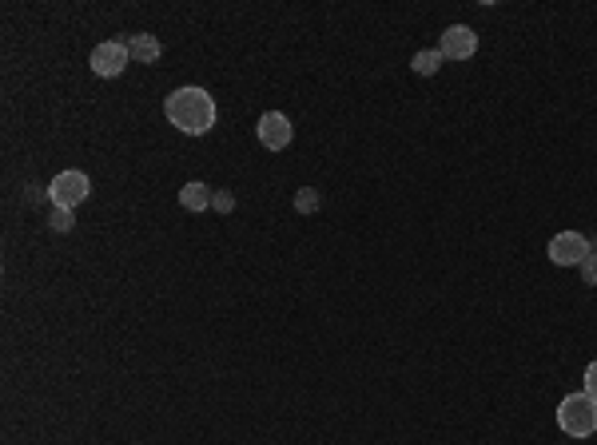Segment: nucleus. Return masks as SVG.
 Instances as JSON below:
<instances>
[{
	"label": "nucleus",
	"instance_id": "nucleus-1",
	"mask_svg": "<svg viewBox=\"0 0 597 445\" xmlns=\"http://www.w3.org/2000/svg\"><path fill=\"white\" fill-rule=\"evenodd\" d=\"M164 116H167V124L179 128L184 136H207L219 119V108H215V96L207 92V88L187 84V88H175V92L164 99Z\"/></svg>",
	"mask_w": 597,
	"mask_h": 445
},
{
	"label": "nucleus",
	"instance_id": "nucleus-2",
	"mask_svg": "<svg viewBox=\"0 0 597 445\" xmlns=\"http://www.w3.org/2000/svg\"><path fill=\"white\" fill-rule=\"evenodd\" d=\"M557 426H562V433H570V438H590V433H597V402L585 390L565 393L557 402Z\"/></svg>",
	"mask_w": 597,
	"mask_h": 445
},
{
	"label": "nucleus",
	"instance_id": "nucleus-3",
	"mask_svg": "<svg viewBox=\"0 0 597 445\" xmlns=\"http://www.w3.org/2000/svg\"><path fill=\"white\" fill-rule=\"evenodd\" d=\"M92 195V179L84 175V171H60V175L48 184V199H52V207H68L72 211L76 204H84V199Z\"/></svg>",
	"mask_w": 597,
	"mask_h": 445
},
{
	"label": "nucleus",
	"instance_id": "nucleus-4",
	"mask_svg": "<svg viewBox=\"0 0 597 445\" xmlns=\"http://www.w3.org/2000/svg\"><path fill=\"white\" fill-rule=\"evenodd\" d=\"M590 239L582 235V231H557V235L550 239V262L554 267H582L585 262V255H590Z\"/></svg>",
	"mask_w": 597,
	"mask_h": 445
},
{
	"label": "nucleus",
	"instance_id": "nucleus-5",
	"mask_svg": "<svg viewBox=\"0 0 597 445\" xmlns=\"http://www.w3.org/2000/svg\"><path fill=\"white\" fill-rule=\"evenodd\" d=\"M128 60H132V52H128V44L124 40H100V44L92 48V72L96 76H104V80H112V76H119L128 68Z\"/></svg>",
	"mask_w": 597,
	"mask_h": 445
},
{
	"label": "nucleus",
	"instance_id": "nucleus-6",
	"mask_svg": "<svg viewBox=\"0 0 597 445\" xmlns=\"http://www.w3.org/2000/svg\"><path fill=\"white\" fill-rule=\"evenodd\" d=\"M255 136H259V144H263L267 151H283V147H291L295 128H291V119H287L283 111H267V116H259Z\"/></svg>",
	"mask_w": 597,
	"mask_h": 445
},
{
	"label": "nucleus",
	"instance_id": "nucleus-7",
	"mask_svg": "<svg viewBox=\"0 0 597 445\" xmlns=\"http://www.w3.org/2000/svg\"><path fill=\"white\" fill-rule=\"evenodd\" d=\"M438 52L446 60H470L478 52V36L466 24H450L442 33V40H438Z\"/></svg>",
	"mask_w": 597,
	"mask_h": 445
},
{
	"label": "nucleus",
	"instance_id": "nucleus-8",
	"mask_svg": "<svg viewBox=\"0 0 597 445\" xmlns=\"http://www.w3.org/2000/svg\"><path fill=\"white\" fill-rule=\"evenodd\" d=\"M212 204H215L212 187H207V184H199V179H192V184H184V191H179V207H184V211H207Z\"/></svg>",
	"mask_w": 597,
	"mask_h": 445
},
{
	"label": "nucleus",
	"instance_id": "nucleus-9",
	"mask_svg": "<svg viewBox=\"0 0 597 445\" xmlns=\"http://www.w3.org/2000/svg\"><path fill=\"white\" fill-rule=\"evenodd\" d=\"M128 52H132V60H139V64H156L164 48H159V40L152 33H136L128 40Z\"/></svg>",
	"mask_w": 597,
	"mask_h": 445
},
{
	"label": "nucleus",
	"instance_id": "nucleus-10",
	"mask_svg": "<svg viewBox=\"0 0 597 445\" xmlns=\"http://www.w3.org/2000/svg\"><path fill=\"white\" fill-rule=\"evenodd\" d=\"M442 52H438V48H422V52H414V60H411V68L418 76H434L438 68H442Z\"/></svg>",
	"mask_w": 597,
	"mask_h": 445
},
{
	"label": "nucleus",
	"instance_id": "nucleus-11",
	"mask_svg": "<svg viewBox=\"0 0 597 445\" xmlns=\"http://www.w3.org/2000/svg\"><path fill=\"white\" fill-rule=\"evenodd\" d=\"M318 204H323V199H318V191H315V187H303V191L295 195V207L303 211V215H315Z\"/></svg>",
	"mask_w": 597,
	"mask_h": 445
},
{
	"label": "nucleus",
	"instance_id": "nucleus-12",
	"mask_svg": "<svg viewBox=\"0 0 597 445\" xmlns=\"http://www.w3.org/2000/svg\"><path fill=\"white\" fill-rule=\"evenodd\" d=\"M72 211H68V207H52V219H48V227H52V231H60V235H64V231H72Z\"/></svg>",
	"mask_w": 597,
	"mask_h": 445
},
{
	"label": "nucleus",
	"instance_id": "nucleus-13",
	"mask_svg": "<svg viewBox=\"0 0 597 445\" xmlns=\"http://www.w3.org/2000/svg\"><path fill=\"white\" fill-rule=\"evenodd\" d=\"M582 282L585 287H597V251H590L585 262H582Z\"/></svg>",
	"mask_w": 597,
	"mask_h": 445
},
{
	"label": "nucleus",
	"instance_id": "nucleus-14",
	"mask_svg": "<svg viewBox=\"0 0 597 445\" xmlns=\"http://www.w3.org/2000/svg\"><path fill=\"white\" fill-rule=\"evenodd\" d=\"M582 382H585L582 390H585V393H590V398L597 402V362H590V366H585V378H582Z\"/></svg>",
	"mask_w": 597,
	"mask_h": 445
},
{
	"label": "nucleus",
	"instance_id": "nucleus-15",
	"mask_svg": "<svg viewBox=\"0 0 597 445\" xmlns=\"http://www.w3.org/2000/svg\"><path fill=\"white\" fill-rule=\"evenodd\" d=\"M215 207H219V211H232V207H235V199H232V195H219V199H215Z\"/></svg>",
	"mask_w": 597,
	"mask_h": 445
}]
</instances>
